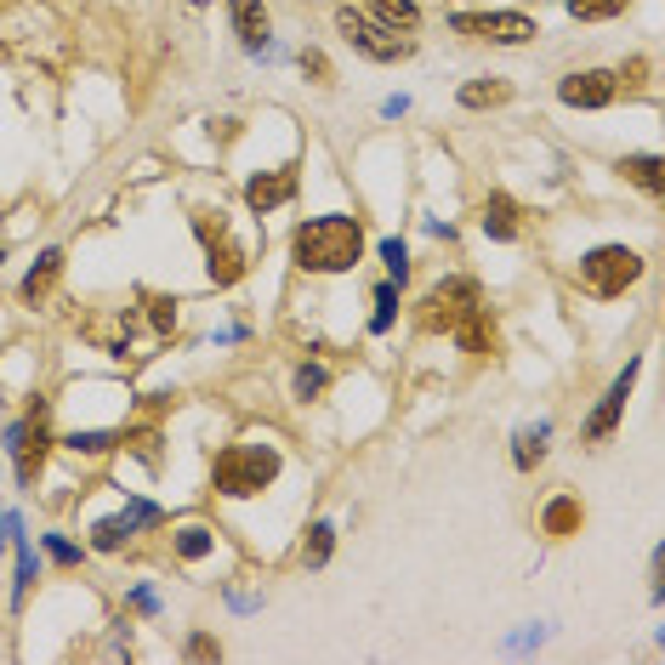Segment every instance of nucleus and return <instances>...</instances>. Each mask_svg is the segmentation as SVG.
Here are the masks:
<instances>
[{
	"label": "nucleus",
	"instance_id": "16",
	"mask_svg": "<svg viewBox=\"0 0 665 665\" xmlns=\"http://www.w3.org/2000/svg\"><path fill=\"white\" fill-rule=\"evenodd\" d=\"M580 501H575V495H557V501L541 512V529H546V535H575V529H580Z\"/></svg>",
	"mask_w": 665,
	"mask_h": 665
},
{
	"label": "nucleus",
	"instance_id": "29",
	"mask_svg": "<svg viewBox=\"0 0 665 665\" xmlns=\"http://www.w3.org/2000/svg\"><path fill=\"white\" fill-rule=\"evenodd\" d=\"M148 308H154V313H148L154 330H159V336H171V330H177V308H171V302H148Z\"/></svg>",
	"mask_w": 665,
	"mask_h": 665
},
{
	"label": "nucleus",
	"instance_id": "13",
	"mask_svg": "<svg viewBox=\"0 0 665 665\" xmlns=\"http://www.w3.org/2000/svg\"><path fill=\"white\" fill-rule=\"evenodd\" d=\"M484 234L489 240H518V206L507 193H489L484 199Z\"/></svg>",
	"mask_w": 665,
	"mask_h": 665
},
{
	"label": "nucleus",
	"instance_id": "11",
	"mask_svg": "<svg viewBox=\"0 0 665 665\" xmlns=\"http://www.w3.org/2000/svg\"><path fill=\"white\" fill-rule=\"evenodd\" d=\"M290 193H296V171L285 165V171H262V177H251V182H245V206L268 217V211H279V206H285Z\"/></svg>",
	"mask_w": 665,
	"mask_h": 665
},
{
	"label": "nucleus",
	"instance_id": "26",
	"mask_svg": "<svg viewBox=\"0 0 665 665\" xmlns=\"http://www.w3.org/2000/svg\"><path fill=\"white\" fill-rule=\"evenodd\" d=\"M114 444H120L114 432H75V439H69L75 455H103V450H114Z\"/></svg>",
	"mask_w": 665,
	"mask_h": 665
},
{
	"label": "nucleus",
	"instance_id": "28",
	"mask_svg": "<svg viewBox=\"0 0 665 665\" xmlns=\"http://www.w3.org/2000/svg\"><path fill=\"white\" fill-rule=\"evenodd\" d=\"M392 308H398V290H392V285H381V290H376V319H370V324H376V330H387V324H392Z\"/></svg>",
	"mask_w": 665,
	"mask_h": 665
},
{
	"label": "nucleus",
	"instance_id": "32",
	"mask_svg": "<svg viewBox=\"0 0 665 665\" xmlns=\"http://www.w3.org/2000/svg\"><path fill=\"white\" fill-rule=\"evenodd\" d=\"M0 546H7V512H0Z\"/></svg>",
	"mask_w": 665,
	"mask_h": 665
},
{
	"label": "nucleus",
	"instance_id": "10",
	"mask_svg": "<svg viewBox=\"0 0 665 665\" xmlns=\"http://www.w3.org/2000/svg\"><path fill=\"white\" fill-rule=\"evenodd\" d=\"M614 91H620V75H609V69H586V75L557 80V97L569 109H603V103H614Z\"/></svg>",
	"mask_w": 665,
	"mask_h": 665
},
{
	"label": "nucleus",
	"instance_id": "1",
	"mask_svg": "<svg viewBox=\"0 0 665 665\" xmlns=\"http://www.w3.org/2000/svg\"><path fill=\"white\" fill-rule=\"evenodd\" d=\"M290 256L308 274H347L364 256V228H358V217H313L296 228Z\"/></svg>",
	"mask_w": 665,
	"mask_h": 665
},
{
	"label": "nucleus",
	"instance_id": "7",
	"mask_svg": "<svg viewBox=\"0 0 665 665\" xmlns=\"http://www.w3.org/2000/svg\"><path fill=\"white\" fill-rule=\"evenodd\" d=\"M7 450H12V467L23 484H35L46 467V450H52V432H46V404H35L12 432H7Z\"/></svg>",
	"mask_w": 665,
	"mask_h": 665
},
{
	"label": "nucleus",
	"instance_id": "22",
	"mask_svg": "<svg viewBox=\"0 0 665 665\" xmlns=\"http://www.w3.org/2000/svg\"><path fill=\"white\" fill-rule=\"evenodd\" d=\"M541 455H546V426H523V432H518V450H512V461H518V467L529 473Z\"/></svg>",
	"mask_w": 665,
	"mask_h": 665
},
{
	"label": "nucleus",
	"instance_id": "8",
	"mask_svg": "<svg viewBox=\"0 0 665 665\" xmlns=\"http://www.w3.org/2000/svg\"><path fill=\"white\" fill-rule=\"evenodd\" d=\"M193 234L206 240V268H211V279H217V285H240V274H245V251H234V245H228V228H222V217H211V211H193Z\"/></svg>",
	"mask_w": 665,
	"mask_h": 665
},
{
	"label": "nucleus",
	"instance_id": "4",
	"mask_svg": "<svg viewBox=\"0 0 665 665\" xmlns=\"http://www.w3.org/2000/svg\"><path fill=\"white\" fill-rule=\"evenodd\" d=\"M484 308V290L473 285V279H450V285H439L421 302V324L426 330H444V336H455L461 324H467L473 313Z\"/></svg>",
	"mask_w": 665,
	"mask_h": 665
},
{
	"label": "nucleus",
	"instance_id": "18",
	"mask_svg": "<svg viewBox=\"0 0 665 665\" xmlns=\"http://www.w3.org/2000/svg\"><path fill=\"white\" fill-rule=\"evenodd\" d=\"M512 97V86L507 80H473V86H461V109H495V103H507Z\"/></svg>",
	"mask_w": 665,
	"mask_h": 665
},
{
	"label": "nucleus",
	"instance_id": "9",
	"mask_svg": "<svg viewBox=\"0 0 665 665\" xmlns=\"http://www.w3.org/2000/svg\"><path fill=\"white\" fill-rule=\"evenodd\" d=\"M638 370H643V364L631 358L625 370H620V376L609 381V392H603V404H597V415L586 421V444H603L609 432L620 426V410H625V398H631V381H638Z\"/></svg>",
	"mask_w": 665,
	"mask_h": 665
},
{
	"label": "nucleus",
	"instance_id": "34",
	"mask_svg": "<svg viewBox=\"0 0 665 665\" xmlns=\"http://www.w3.org/2000/svg\"><path fill=\"white\" fill-rule=\"evenodd\" d=\"M199 7H206V0H199Z\"/></svg>",
	"mask_w": 665,
	"mask_h": 665
},
{
	"label": "nucleus",
	"instance_id": "17",
	"mask_svg": "<svg viewBox=\"0 0 665 665\" xmlns=\"http://www.w3.org/2000/svg\"><path fill=\"white\" fill-rule=\"evenodd\" d=\"M455 342L467 347V353H478V358H484V353H495V324H489V308H478L467 324H461V330H455Z\"/></svg>",
	"mask_w": 665,
	"mask_h": 665
},
{
	"label": "nucleus",
	"instance_id": "33",
	"mask_svg": "<svg viewBox=\"0 0 665 665\" xmlns=\"http://www.w3.org/2000/svg\"><path fill=\"white\" fill-rule=\"evenodd\" d=\"M0 262H7V251H0Z\"/></svg>",
	"mask_w": 665,
	"mask_h": 665
},
{
	"label": "nucleus",
	"instance_id": "23",
	"mask_svg": "<svg viewBox=\"0 0 665 665\" xmlns=\"http://www.w3.org/2000/svg\"><path fill=\"white\" fill-rule=\"evenodd\" d=\"M631 7V0H569V12L580 18V23H603V18H620Z\"/></svg>",
	"mask_w": 665,
	"mask_h": 665
},
{
	"label": "nucleus",
	"instance_id": "15",
	"mask_svg": "<svg viewBox=\"0 0 665 665\" xmlns=\"http://www.w3.org/2000/svg\"><path fill=\"white\" fill-rule=\"evenodd\" d=\"M57 274H63V251H46V256L35 262V268L23 274V296H29V302H41V296H52Z\"/></svg>",
	"mask_w": 665,
	"mask_h": 665
},
{
	"label": "nucleus",
	"instance_id": "24",
	"mask_svg": "<svg viewBox=\"0 0 665 665\" xmlns=\"http://www.w3.org/2000/svg\"><path fill=\"white\" fill-rule=\"evenodd\" d=\"M177 552H182V557H206V552H211V529H206V523L177 529Z\"/></svg>",
	"mask_w": 665,
	"mask_h": 665
},
{
	"label": "nucleus",
	"instance_id": "12",
	"mask_svg": "<svg viewBox=\"0 0 665 665\" xmlns=\"http://www.w3.org/2000/svg\"><path fill=\"white\" fill-rule=\"evenodd\" d=\"M234 29H240L245 52H268V41H274V23L262 12V0H234Z\"/></svg>",
	"mask_w": 665,
	"mask_h": 665
},
{
	"label": "nucleus",
	"instance_id": "30",
	"mask_svg": "<svg viewBox=\"0 0 665 665\" xmlns=\"http://www.w3.org/2000/svg\"><path fill=\"white\" fill-rule=\"evenodd\" d=\"M302 69H308V75H313L319 86H330V63H324L319 52H302Z\"/></svg>",
	"mask_w": 665,
	"mask_h": 665
},
{
	"label": "nucleus",
	"instance_id": "5",
	"mask_svg": "<svg viewBox=\"0 0 665 665\" xmlns=\"http://www.w3.org/2000/svg\"><path fill=\"white\" fill-rule=\"evenodd\" d=\"M638 274H643V256L625 251V245H603L580 262V285L591 296H620L625 285H638Z\"/></svg>",
	"mask_w": 665,
	"mask_h": 665
},
{
	"label": "nucleus",
	"instance_id": "21",
	"mask_svg": "<svg viewBox=\"0 0 665 665\" xmlns=\"http://www.w3.org/2000/svg\"><path fill=\"white\" fill-rule=\"evenodd\" d=\"M370 7H376V18H381L387 29H415V23H421L415 0H370Z\"/></svg>",
	"mask_w": 665,
	"mask_h": 665
},
{
	"label": "nucleus",
	"instance_id": "25",
	"mask_svg": "<svg viewBox=\"0 0 665 665\" xmlns=\"http://www.w3.org/2000/svg\"><path fill=\"white\" fill-rule=\"evenodd\" d=\"M381 262H387V274H392V285H404V279H410V251L398 245V240H387V245H381Z\"/></svg>",
	"mask_w": 665,
	"mask_h": 665
},
{
	"label": "nucleus",
	"instance_id": "27",
	"mask_svg": "<svg viewBox=\"0 0 665 665\" xmlns=\"http://www.w3.org/2000/svg\"><path fill=\"white\" fill-rule=\"evenodd\" d=\"M330 387V376L319 370V364H302V370H296V392L302 398H313V392H324Z\"/></svg>",
	"mask_w": 665,
	"mask_h": 665
},
{
	"label": "nucleus",
	"instance_id": "3",
	"mask_svg": "<svg viewBox=\"0 0 665 665\" xmlns=\"http://www.w3.org/2000/svg\"><path fill=\"white\" fill-rule=\"evenodd\" d=\"M336 29L347 35V46H353V52H364L370 63H398V57H410V52H415V41H410V35H398V29H387V23L358 18L353 7H342V12H336Z\"/></svg>",
	"mask_w": 665,
	"mask_h": 665
},
{
	"label": "nucleus",
	"instance_id": "6",
	"mask_svg": "<svg viewBox=\"0 0 665 665\" xmlns=\"http://www.w3.org/2000/svg\"><path fill=\"white\" fill-rule=\"evenodd\" d=\"M450 29L455 35H473V41H495V46H523L541 35L535 18H523V12H455Z\"/></svg>",
	"mask_w": 665,
	"mask_h": 665
},
{
	"label": "nucleus",
	"instance_id": "14",
	"mask_svg": "<svg viewBox=\"0 0 665 665\" xmlns=\"http://www.w3.org/2000/svg\"><path fill=\"white\" fill-rule=\"evenodd\" d=\"M620 177L638 182L643 193H665V165H660V154H631V159H620Z\"/></svg>",
	"mask_w": 665,
	"mask_h": 665
},
{
	"label": "nucleus",
	"instance_id": "31",
	"mask_svg": "<svg viewBox=\"0 0 665 665\" xmlns=\"http://www.w3.org/2000/svg\"><path fill=\"white\" fill-rule=\"evenodd\" d=\"M46 546H52V557H57V563H80V552H75L69 541H57V535H52Z\"/></svg>",
	"mask_w": 665,
	"mask_h": 665
},
{
	"label": "nucleus",
	"instance_id": "20",
	"mask_svg": "<svg viewBox=\"0 0 665 665\" xmlns=\"http://www.w3.org/2000/svg\"><path fill=\"white\" fill-rule=\"evenodd\" d=\"M330 552H336V523H313L308 529V546H302V563H308V569H324Z\"/></svg>",
	"mask_w": 665,
	"mask_h": 665
},
{
	"label": "nucleus",
	"instance_id": "2",
	"mask_svg": "<svg viewBox=\"0 0 665 665\" xmlns=\"http://www.w3.org/2000/svg\"><path fill=\"white\" fill-rule=\"evenodd\" d=\"M279 478V450L274 444H234L217 455V489L245 501V495H262Z\"/></svg>",
	"mask_w": 665,
	"mask_h": 665
},
{
	"label": "nucleus",
	"instance_id": "19",
	"mask_svg": "<svg viewBox=\"0 0 665 665\" xmlns=\"http://www.w3.org/2000/svg\"><path fill=\"white\" fill-rule=\"evenodd\" d=\"M131 535H137V518H131V512H125V518H103V523L91 529V546H97V552H120Z\"/></svg>",
	"mask_w": 665,
	"mask_h": 665
}]
</instances>
